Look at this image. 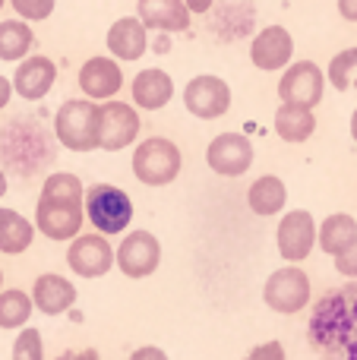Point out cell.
Here are the masks:
<instances>
[{"instance_id": "5bb4252c", "label": "cell", "mask_w": 357, "mask_h": 360, "mask_svg": "<svg viewBox=\"0 0 357 360\" xmlns=\"http://www.w3.org/2000/svg\"><path fill=\"white\" fill-rule=\"evenodd\" d=\"M294 57V38L285 25H266L250 44V60L257 70H285Z\"/></svg>"}, {"instance_id": "9a60e30c", "label": "cell", "mask_w": 357, "mask_h": 360, "mask_svg": "<svg viewBox=\"0 0 357 360\" xmlns=\"http://www.w3.org/2000/svg\"><path fill=\"white\" fill-rule=\"evenodd\" d=\"M79 89L92 101H111L124 89V70L111 57H89L79 67Z\"/></svg>"}, {"instance_id": "d590c367", "label": "cell", "mask_w": 357, "mask_h": 360, "mask_svg": "<svg viewBox=\"0 0 357 360\" xmlns=\"http://www.w3.org/2000/svg\"><path fill=\"white\" fill-rule=\"evenodd\" d=\"M10 98H13V82L6 76H0V111L10 105Z\"/></svg>"}, {"instance_id": "ba28073f", "label": "cell", "mask_w": 357, "mask_h": 360, "mask_svg": "<svg viewBox=\"0 0 357 360\" xmlns=\"http://www.w3.org/2000/svg\"><path fill=\"white\" fill-rule=\"evenodd\" d=\"M139 111L130 108L126 101H105L98 105V149L120 152L139 136Z\"/></svg>"}, {"instance_id": "1f68e13d", "label": "cell", "mask_w": 357, "mask_h": 360, "mask_svg": "<svg viewBox=\"0 0 357 360\" xmlns=\"http://www.w3.org/2000/svg\"><path fill=\"white\" fill-rule=\"evenodd\" d=\"M244 360H288V354H285L282 342H263V345H257Z\"/></svg>"}, {"instance_id": "484cf974", "label": "cell", "mask_w": 357, "mask_h": 360, "mask_svg": "<svg viewBox=\"0 0 357 360\" xmlns=\"http://www.w3.org/2000/svg\"><path fill=\"white\" fill-rule=\"evenodd\" d=\"M35 313V307H32V297L25 291H19V288H6V291H0V329H22V326H29V316Z\"/></svg>"}, {"instance_id": "2e32d148", "label": "cell", "mask_w": 357, "mask_h": 360, "mask_svg": "<svg viewBox=\"0 0 357 360\" xmlns=\"http://www.w3.org/2000/svg\"><path fill=\"white\" fill-rule=\"evenodd\" d=\"M10 82H13V92H16L19 98H25V101H41L44 95L54 89V82H57V67H54V60H51V57H41V54L22 57Z\"/></svg>"}, {"instance_id": "4dcf8cb0", "label": "cell", "mask_w": 357, "mask_h": 360, "mask_svg": "<svg viewBox=\"0 0 357 360\" xmlns=\"http://www.w3.org/2000/svg\"><path fill=\"white\" fill-rule=\"evenodd\" d=\"M335 272H339L342 278L357 281V237L348 243L345 250H342L339 256H335Z\"/></svg>"}, {"instance_id": "30bf717a", "label": "cell", "mask_w": 357, "mask_h": 360, "mask_svg": "<svg viewBox=\"0 0 357 360\" xmlns=\"http://www.w3.org/2000/svg\"><path fill=\"white\" fill-rule=\"evenodd\" d=\"M323 89H326V73L313 60H297V63H288V70L282 73L278 98L285 105L316 108L323 101Z\"/></svg>"}, {"instance_id": "ab89813d", "label": "cell", "mask_w": 357, "mask_h": 360, "mask_svg": "<svg viewBox=\"0 0 357 360\" xmlns=\"http://www.w3.org/2000/svg\"><path fill=\"white\" fill-rule=\"evenodd\" d=\"M0 291H4V269H0Z\"/></svg>"}, {"instance_id": "5b68a950", "label": "cell", "mask_w": 357, "mask_h": 360, "mask_svg": "<svg viewBox=\"0 0 357 360\" xmlns=\"http://www.w3.org/2000/svg\"><path fill=\"white\" fill-rule=\"evenodd\" d=\"M310 275L301 266H282L266 278L263 285V300L272 313H282V316H294V313L307 310L310 304Z\"/></svg>"}, {"instance_id": "e0dca14e", "label": "cell", "mask_w": 357, "mask_h": 360, "mask_svg": "<svg viewBox=\"0 0 357 360\" xmlns=\"http://www.w3.org/2000/svg\"><path fill=\"white\" fill-rule=\"evenodd\" d=\"M29 297L38 313H44V316H60V313H67L70 307L76 304L79 294H76V285L70 278H63V275H57V272H44L32 281Z\"/></svg>"}, {"instance_id": "d4e9b609", "label": "cell", "mask_w": 357, "mask_h": 360, "mask_svg": "<svg viewBox=\"0 0 357 360\" xmlns=\"http://www.w3.org/2000/svg\"><path fill=\"white\" fill-rule=\"evenodd\" d=\"M32 44H35V35L25 22H19V19L0 22V60H22Z\"/></svg>"}, {"instance_id": "ffe728a7", "label": "cell", "mask_w": 357, "mask_h": 360, "mask_svg": "<svg viewBox=\"0 0 357 360\" xmlns=\"http://www.w3.org/2000/svg\"><path fill=\"white\" fill-rule=\"evenodd\" d=\"M108 51L117 60H139L149 51V35H145V25L139 22V16H124L108 29Z\"/></svg>"}, {"instance_id": "d6a6232c", "label": "cell", "mask_w": 357, "mask_h": 360, "mask_svg": "<svg viewBox=\"0 0 357 360\" xmlns=\"http://www.w3.org/2000/svg\"><path fill=\"white\" fill-rule=\"evenodd\" d=\"M130 360H171V357L164 354L162 348H155V345H145V348H136V351H133Z\"/></svg>"}, {"instance_id": "7a4b0ae2", "label": "cell", "mask_w": 357, "mask_h": 360, "mask_svg": "<svg viewBox=\"0 0 357 360\" xmlns=\"http://www.w3.org/2000/svg\"><path fill=\"white\" fill-rule=\"evenodd\" d=\"M82 212H86L89 224L95 228V234H124L133 221V199L126 196L120 186L114 184H95L82 196Z\"/></svg>"}, {"instance_id": "3957f363", "label": "cell", "mask_w": 357, "mask_h": 360, "mask_svg": "<svg viewBox=\"0 0 357 360\" xmlns=\"http://www.w3.org/2000/svg\"><path fill=\"white\" fill-rule=\"evenodd\" d=\"M54 136L70 152L98 149V105L92 98H70L54 114Z\"/></svg>"}, {"instance_id": "7402d4cb", "label": "cell", "mask_w": 357, "mask_h": 360, "mask_svg": "<svg viewBox=\"0 0 357 360\" xmlns=\"http://www.w3.org/2000/svg\"><path fill=\"white\" fill-rule=\"evenodd\" d=\"M35 240V224L16 209H0V253L19 256Z\"/></svg>"}, {"instance_id": "6da1fadb", "label": "cell", "mask_w": 357, "mask_h": 360, "mask_svg": "<svg viewBox=\"0 0 357 360\" xmlns=\"http://www.w3.org/2000/svg\"><path fill=\"white\" fill-rule=\"evenodd\" d=\"M310 345L326 360H357V281L329 291L310 313Z\"/></svg>"}, {"instance_id": "836d02e7", "label": "cell", "mask_w": 357, "mask_h": 360, "mask_svg": "<svg viewBox=\"0 0 357 360\" xmlns=\"http://www.w3.org/2000/svg\"><path fill=\"white\" fill-rule=\"evenodd\" d=\"M57 360H101L95 348H76V351H63Z\"/></svg>"}, {"instance_id": "603a6c76", "label": "cell", "mask_w": 357, "mask_h": 360, "mask_svg": "<svg viewBox=\"0 0 357 360\" xmlns=\"http://www.w3.org/2000/svg\"><path fill=\"white\" fill-rule=\"evenodd\" d=\"M357 237V218L348 212H332L323 224H316V247L329 256H339Z\"/></svg>"}, {"instance_id": "4fadbf2b", "label": "cell", "mask_w": 357, "mask_h": 360, "mask_svg": "<svg viewBox=\"0 0 357 360\" xmlns=\"http://www.w3.org/2000/svg\"><path fill=\"white\" fill-rule=\"evenodd\" d=\"M206 165L219 177H244L253 168V143L244 133H219L206 149Z\"/></svg>"}, {"instance_id": "f546056e", "label": "cell", "mask_w": 357, "mask_h": 360, "mask_svg": "<svg viewBox=\"0 0 357 360\" xmlns=\"http://www.w3.org/2000/svg\"><path fill=\"white\" fill-rule=\"evenodd\" d=\"M54 4L57 0H10L13 10H16L22 19H29V22H41V19H48L51 13H54Z\"/></svg>"}, {"instance_id": "ac0fdd59", "label": "cell", "mask_w": 357, "mask_h": 360, "mask_svg": "<svg viewBox=\"0 0 357 360\" xmlns=\"http://www.w3.org/2000/svg\"><path fill=\"white\" fill-rule=\"evenodd\" d=\"M130 95H133V105L143 108V111H162L174 98V79L158 67L139 70L130 82Z\"/></svg>"}, {"instance_id": "f35d334b", "label": "cell", "mask_w": 357, "mask_h": 360, "mask_svg": "<svg viewBox=\"0 0 357 360\" xmlns=\"http://www.w3.org/2000/svg\"><path fill=\"white\" fill-rule=\"evenodd\" d=\"M351 139L357 143V108H354V114H351Z\"/></svg>"}, {"instance_id": "7c38bea8", "label": "cell", "mask_w": 357, "mask_h": 360, "mask_svg": "<svg viewBox=\"0 0 357 360\" xmlns=\"http://www.w3.org/2000/svg\"><path fill=\"white\" fill-rule=\"evenodd\" d=\"M183 108L200 120H215L231 108V86L221 76H193L183 89Z\"/></svg>"}, {"instance_id": "277c9868", "label": "cell", "mask_w": 357, "mask_h": 360, "mask_svg": "<svg viewBox=\"0 0 357 360\" xmlns=\"http://www.w3.org/2000/svg\"><path fill=\"white\" fill-rule=\"evenodd\" d=\"M183 155L171 139L149 136L133 149V177L145 186H168L181 177Z\"/></svg>"}, {"instance_id": "83f0119b", "label": "cell", "mask_w": 357, "mask_h": 360, "mask_svg": "<svg viewBox=\"0 0 357 360\" xmlns=\"http://www.w3.org/2000/svg\"><path fill=\"white\" fill-rule=\"evenodd\" d=\"M41 196H51V199H73V202H82L86 190H82V180L76 177V174L57 171V174H48V177H44Z\"/></svg>"}, {"instance_id": "8d00e7d4", "label": "cell", "mask_w": 357, "mask_h": 360, "mask_svg": "<svg viewBox=\"0 0 357 360\" xmlns=\"http://www.w3.org/2000/svg\"><path fill=\"white\" fill-rule=\"evenodd\" d=\"M215 0H183V6H187L190 13H209L212 10Z\"/></svg>"}, {"instance_id": "44dd1931", "label": "cell", "mask_w": 357, "mask_h": 360, "mask_svg": "<svg viewBox=\"0 0 357 360\" xmlns=\"http://www.w3.org/2000/svg\"><path fill=\"white\" fill-rule=\"evenodd\" d=\"M285 202H288V186L275 174L257 177L250 184V190H247V205H250L253 215H263V218L278 215L285 209Z\"/></svg>"}, {"instance_id": "9c48e42d", "label": "cell", "mask_w": 357, "mask_h": 360, "mask_svg": "<svg viewBox=\"0 0 357 360\" xmlns=\"http://www.w3.org/2000/svg\"><path fill=\"white\" fill-rule=\"evenodd\" d=\"M67 266L79 278H101L114 269V247L105 234H76L67 247Z\"/></svg>"}, {"instance_id": "74e56055", "label": "cell", "mask_w": 357, "mask_h": 360, "mask_svg": "<svg viewBox=\"0 0 357 360\" xmlns=\"http://www.w3.org/2000/svg\"><path fill=\"white\" fill-rule=\"evenodd\" d=\"M6 190H10V184H6V174L0 171V199H4V193H6Z\"/></svg>"}, {"instance_id": "f1b7e54d", "label": "cell", "mask_w": 357, "mask_h": 360, "mask_svg": "<svg viewBox=\"0 0 357 360\" xmlns=\"http://www.w3.org/2000/svg\"><path fill=\"white\" fill-rule=\"evenodd\" d=\"M13 360H44V342L35 326H22L13 342Z\"/></svg>"}, {"instance_id": "52a82bcc", "label": "cell", "mask_w": 357, "mask_h": 360, "mask_svg": "<svg viewBox=\"0 0 357 360\" xmlns=\"http://www.w3.org/2000/svg\"><path fill=\"white\" fill-rule=\"evenodd\" d=\"M114 266L126 275V278H149L162 266V243L152 231H130L114 250Z\"/></svg>"}, {"instance_id": "4316f807", "label": "cell", "mask_w": 357, "mask_h": 360, "mask_svg": "<svg viewBox=\"0 0 357 360\" xmlns=\"http://www.w3.org/2000/svg\"><path fill=\"white\" fill-rule=\"evenodd\" d=\"M329 82H332L339 92H348V89L357 86V48H345L332 57L329 63Z\"/></svg>"}, {"instance_id": "60d3db41", "label": "cell", "mask_w": 357, "mask_h": 360, "mask_svg": "<svg viewBox=\"0 0 357 360\" xmlns=\"http://www.w3.org/2000/svg\"><path fill=\"white\" fill-rule=\"evenodd\" d=\"M0 10H4V0H0Z\"/></svg>"}, {"instance_id": "8992f818", "label": "cell", "mask_w": 357, "mask_h": 360, "mask_svg": "<svg viewBox=\"0 0 357 360\" xmlns=\"http://www.w3.org/2000/svg\"><path fill=\"white\" fill-rule=\"evenodd\" d=\"M82 221H86V212L82 202L73 199H51V196H38L35 202V231L44 234L51 243L60 240H73L76 234H82Z\"/></svg>"}, {"instance_id": "8fae6325", "label": "cell", "mask_w": 357, "mask_h": 360, "mask_svg": "<svg viewBox=\"0 0 357 360\" xmlns=\"http://www.w3.org/2000/svg\"><path fill=\"white\" fill-rule=\"evenodd\" d=\"M275 247L285 262H304L316 247V221L307 209L285 212L275 231Z\"/></svg>"}, {"instance_id": "cb8c5ba5", "label": "cell", "mask_w": 357, "mask_h": 360, "mask_svg": "<svg viewBox=\"0 0 357 360\" xmlns=\"http://www.w3.org/2000/svg\"><path fill=\"white\" fill-rule=\"evenodd\" d=\"M316 130V117L313 108H301V105H285L275 111V133L285 143H307Z\"/></svg>"}, {"instance_id": "e575fe53", "label": "cell", "mask_w": 357, "mask_h": 360, "mask_svg": "<svg viewBox=\"0 0 357 360\" xmlns=\"http://www.w3.org/2000/svg\"><path fill=\"white\" fill-rule=\"evenodd\" d=\"M339 13L348 22H357V0H339Z\"/></svg>"}, {"instance_id": "d6986e66", "label": "cell", "mask_w": 357, "mask_h": 360, "mask_svg": "<svg viewBox=\"0 0 357 360\" xmlns=\"http://www.w3.org/2000/svg\"><path fill=\"white\" fill-rule=\"evenodd\" d=\"M136 13L145 29H155V32L190 29V10L183 6V0H139Z\"/></svg>"}]
</instances>
